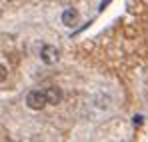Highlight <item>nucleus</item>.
I'll return each mask as SVG.
<instances>
[{"label": "nucleus", "mask_w": 148, "mask_h": 142, "mask_svg": "<svg viewBox=\"0 0 148 142\" xmlns=\"http://www.w3.org/2000/svg\"><path fill=\"white\" fill-rule=\"evenodd\" d=\"M60 100V92L56 88L52 90H30L26 94V106L32 110H42L46 104H56Z\"/></svg>", "instance_id": "1"}, {"label": "nucleus", "mask_w": 148, "mask_h": 142, "mask_svg": "<svg viewBox=\"0 0 148 142\" xmlns=\"http://www.w3.org/2000/svg\"><path fill=\"white\" fill-rule=\"evenodd\" d=\"M40 58L46 64H54V62H58V50L52 46V44H44L42 50H40Z\"/></svg>", "instance_id": "2"}, {"label": "nucleus", "mask_w": 148, "mask_h": 142, "mask_svg": "<svg viewBox=\"0 0 148 142\" xmlns=\"http://www.w3.org/2000/svg\"><path fill=\"white\" fill-rule=\"evenodd\" d=\"M76 18H78V12H76L74 8L64 10V14H62V22L66 24V26H72V24H76Z\"/></svg>", "instance_id": "3"}, {"label": "nucleus", "mask_w": 148, "mask_h": 142, "mask_svg": "<svg viewBox=\"0 0 148 142\" xmlns=\"http://www.w3.org/2000/svg\"><path fill=\"white\" fill-rule=\"evenodd\" d=\"M4 78H6V68H4V66L0 64V82H2Z\"/></svg>", "instance_id": "4"}]
</instances>
